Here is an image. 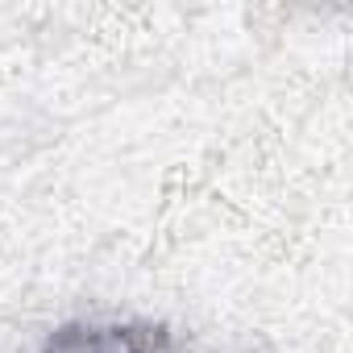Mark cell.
Listing matches in <instances>:
<instances>
[{"label":"cell","instance_id":"6da1fadb","mask_svg":"<svg viewBox=\"0 0 353 353\" xmlns=\"http://www.w3.org/2000/svg\"><path fill=\"white\" fill-rule=\"evenodd\" d=\"M17 353H179V332L150 316H75Z\"/></svg>","mask_w":353,"mask_h":353}]
</instances>
